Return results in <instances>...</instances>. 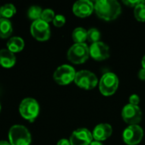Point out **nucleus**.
I'll list each match as a JSON object with an SVG mask.
<instances>
[{"instance_id": "nucleus-1", "label": "nucleus", "mask_w": 145, "mask_h": 145, "mask_svg": "<svg viewBox=\"0 0 145 145\" xmlns=\"http://www.w3.org/2000/svg\"><path fill=\"white\" fill-rule=\"evenodd\" d=\"M94 11L100 19L111 21L119 17L121 6L116 0H98L94 3Z\"/></svg>"}, {"instance_id": "nucleus-2", "label": "nucleus", "mask_w": 145, "mask_h": 145, "mask_svg": "<svg viewBox=\"0 0 145 145\" xmlns=\"http://www.w3.org/2000/svg\"><path fill=\"white\" fill-rule=\"evenodd\" d=\"M9 140L11 145H30L32 143V136L26 127L14 125L9 131Z\"/></svg>"}, {"instance_id": "nucleus-3", "label": "nucleus", "mask_w": 145, "mask_h": 145, "mask_svg": "<svg viewBox=\"0 0 145 145\" xmlns=\"http://www.w3.org/2000/svg\"><path fill=\"white\" fill-rule=\"evenodd\" d=\"M90 56V48L86 43H74L68 51V59L73 64L85 63Z\"/></svg>"}, {"instance_id": "nucleus-4", "label": "nucleus", "mask_w": 145, "mask_h": 145, "mask_svg": "<svg viewBox=\"0 0 145 145\" xmlns=\"http://www.w3.org/2000/svg\"><path fill=\"white\" fill-rule=\"evenodd\" d=\"M19 111L25 120L32 122L39 114V105L36 99L32 98H26L21 102Z\"/></svg>"}, {"instance_id": "nucleus-5", "label": "nucleus", "mask_w": 145, "mask_h": 145, "mask_svg": "<svg viewBox=\"0 0 145 145\" xmlns=\"http://www.w3.org/2000/svg\"><path fill=\"white\" fill-rule=\"evenodd\" d=\"M119 78L113 72H107L103 75L99 81V90L104 96L113 95L118 89Z\"/></svg>"}, {"instance_id": "nucleus-6", "label": "nucleus", "mask_w": 145, "mask_h": 145, "mask_svg": "<svg viewBox=\"0 0 145 145\" xmlns=\"http://www.w3.org/2000/svg\"><path fill=\"white\" fill-rule=\"evenodd\" d=\"M74 82L80 88L85 90H91L95 88L96 86L97 85L98 79L93 72L90 71L83 70L76 73Z\"/></svg>"}, {"instance_id": "nucleus-7", "label": "nucleus", "mask_w": 145, "mask_h": 145, "mask_svg": "<svg viewBox=\"0 0 145 145\" xmlns=\"http://www.w3.org/2000/svg\"><path fill=\"white\" fill-rule=\"evenodd\" d=\"M74 68L69 65H60L54 72V81L59 85H68L72 82H74L76 76Z\"/></svg>"}, {"instance_id": "nucleus-8", "label": "nucleus", "mask_w": 145, "mask_h": 145, "mask_svg": "<svg viewBox=\"0 0 145 145\" xmlns=\"http://www.w3.org/2000/svg\"><path fill=\"white\" fill-rule=\"evenodd\" d=\"M30 31L32 36L39 42H45L50 37V28L49 23L42 20L41 19L32 23Z\"/></svg>"}, {"instance_id": "nucleus-9", "label": "nucleus", "mask_w": 145, "mask_h": 145, "mask_svg": "<svg viewBox=\"0 0 145 145\" xmlns=\"http://www.w3.org/2000/svg\"><path fill=\"white\" fill-rule=\"evenodd\" d=\"M121 116L126 123L129 125H138L142 120V111L138 105L128 104L123 107Z\"/></svg>"}, {"instance_id": "nucleus-10", "label": "nucleus", "mask_w": 145, "mask_h": 145, "mask_svg": "<svg viewBox=\"0 0 145 145\" xmlns=\"http://www.w3.org/2000/svg\"><path fill=\"white\" fill-rule=\"evenodd\" d=\"M122 137L127 145H137L144 138V130L138 125H130L123 132Z\"/></svg>"}, {"instance_id": "nucleus-11", "label": "nucleus", "mask_w": 145, "mask_h": 145, "mask_svg": "<svg viewBox=\"0 0 145 145\" xmlns=\"http://www.w3.org/2000/svg\"><path fill=\"white\" fill-rule=\"evenodd\" d=\"M69 141L71 145H90L93 141L92 133L87 128H79L73 132Z\"/></svg>"}, {"instance_id": "nucleus-12", "label": "nucleus", "mask_w": 145, "mask_h": 145, "mask_svg": "<svg viewBox=\"0 0 145 145\" xmlns=\"http://www.w3.org/2000/svg\"><path fill=\"white\" fill-rule=\"evenodd\" d=\"M94 11V3L90 0H79L73 6V14L80 18L90 16Z\"/></svg>"}, {"instance_id": "nucleus-13", "label": "nucleus", "mask_w": 145, "mask_h": 145, "mask_svg": "<svg viewBox=\"0 0 145 145\" xmlns=\"http://www.w3.org/2000/svg\"><path fill=\"white\" fill-rule=\"evenodd\" d=\"M90 55L97 61H102L109 57V48L103 42L91 43L90 47Z\"/></svg>"}, {"instance_id": "nucleus-14", "label": "nucleus", "mask_w": 145, "mask_h": 145, "mask_svg": "<svg viewBox=\"0 0 145 145\" xmlns=\"http://www.w3.org/2000/svg\"><path fill=\"white\" fill-rule=\"evenodd\" d=\"M113 133V129L111 125L108 123H101L98 124L92 132L93 139L96 141H104L108 139Z\"/></svg>"}, {"instance_id": "nucleus-15", "label": "nucleus", "mask_w": 145, "mask_h": 145, "mask_svg": "<svg viewBox=\"0 0 145 145\" xmlns=\"http://www.w3.org/2000/svg\"><path fill=\"white\" fill-rule=\"evenodd\" d=\"M16 62V58L14 53L8 48L0 50V65L3 68H12Z\"/></svg>"}, {"instance_id": "nucleus-16", "label": "nucleus", "mask_w": 145, "mask_h": 145, "mask_svg": "<svg viewBox=\"0 0 145 145\" xmlns=\"http://www.w3.org/2000/svg\"><path fill=\"white\" fill-rule=\"evenodd\" d=\"M24 40L19 37H13L9 38V41L7 42V48L14 54L21 52L24 48Z\"/></svg>"}, {"instance_id": "nucleus-17", "label": "nucleus", "mask_w": 145, "mask_h": 145, "mask_svg": "<svg viewBox=\"0 0 145 145\" xmlns=\"http://www.w3.org/2000/svg\"><path fill=\"white\" fill-rule=\"evenodd\" d=\"M13 32L12 23L9 19L0 18V37L8 38Z\"/></svg>"}, {"instance_id": "nucleus-18", "label": "nucleus", "mask_w": 145, "mask_h": 145, "mask_svg": "<svg viewBox=\"0 0 145 145\" xmlns=\"http://www.w3.org/2000/svg\"><path fill=\"white\" fill-rule=\"evenodd\" d=\"M72 37L75 43H85L87 40V31L83 27H77L73 31Z\"/></svg>"}, {"instance_id": "nucleus-19", "label": "nucleus", "mask_w": 145, "mask_h": 145, "mask_svg": "<svg viewBox=\"0 0 145 145\" xmlns=\"http://www.w3.org/2000/svg\"><path fill=\"white\" fill-rule=\"evenodd\" d=\"M16 13V8L12 3H6L1 7V18L9 19L13 17Z\"/></svg>"}, {"instance_id": "nucleus-20", "label": "nucleus", "mask_w": 145, "mask_h": 145, "mask_svg": "<svg viewBox=\"0 0 145 145\" xmlns=\"http://www.w3.org/2000/svg\"><path fill=\"white\" fill-rule=\"evenodd\" d=\"M42 12L43 10L39 6H31L27 11V16L30 20L35 21L41 18Z\"/></svg>"}, {"instance_id": "nucleus-21", "label": "nucleus", "mask_w": 145, "mask_h": 145, "mask_svg": "<svg viewBox=\"0 0 145 145\" xmlns=\"http://www.w3.org/2000/svg\"><path fill=\"white\" fill-rule=\"evenodd\" d=\"M134 16L137 20L145 22V2L134 8Z\"/></svg>"}, {"instance_id": "nucleus-22", "label": "nucleus", "mask_w": 145, "mask_h": 145, "mask_svg": "<svg viewBox=\"0 0 145 145\" xmlns=\"http://www.w3.org/2000/svg\"><path fill=\"white\" fill-rule=\"evenodd\" d=\"M101 33L97 28H91L87 31V40L91 43L100 42Z\"/></svg>"}, {"instance_id": "nucleus-23", "label": "nucleus", "mask_w": 145, "mask_h": 145, "mask_svg": "<svg viewBox=\"0 0 145 145\" xmlns=\"http://www.w3.org/2000/svg\"><path fill=\"white\" fill-rule=\"evenodd\" d=\"M56 17V14H55V12L50 9V8H45L43 10L42 12V14H41V20L47 22V23H50V22H53L54 19Z\"/></svg>"}, {"instance_id": "nucleus-24", "label": "nucleus", "mask_w": 145, "mask_h": 145, "mask_svg": "<svg viewBox=\"0 0 145 145\" xmlns=\"http://www.w3.org/2000/svg\"><path fill=\"white\" fill-rule=\"evenodd\" d=\"M65 23H66V18L62 14H56L53 20V24L56 27H62L65 25Z\"/></svg>"}, {"instance_id": "nucleus-25", "label": "nucleus", "mask_w": 145, "mask_h": 145, "mask_svg": "<svg viewBox=\"0 0 145 145\" xmlns=\"http://www.w3.org/2000/svg\"><path fill=\"white\" fill-rule=\"evenodd\" d=\"M144 0H126V1H123L124 4L127 5L128 7H136L140 3H144Z\"/></svg>"}, {"instance_id": "nucleus-26", "label": "nucleus", "mask_w": 145, "mask_h": 145, "mask_svg": "<svg viewBox=\"0 0 145 145\" xmlns=\"http://www.w3.org/2000/svg\"><path fill=\"white\" fill-rule=\"evenodd\" d=\"M140 102V98L138 95L137 94H132L131 95V97L129 98V104L133 105H138Z\"/></svg>"}, {"instance_id": "nucleus-27", "label": "nucleus", "mask_w": 145, "mask_h": 145, "mask_svg": "<svg viewBox=\"0 0 145 145\" xmlns=\"http://www.w3.org/2000/svg\"><path fill=\"white\" fill-rule=\"evenodd\" d=\"M138 77L140 80H143V81H145V69L142 68L139 72H138Z\"/></svg>"}, {"instance_id": "nucleus-28", "label": "nucleus", "mask_w": 145, "mask_h": 145, "mask_svg": "<svg viewBox=\"0 0 145 145\" xmlns=\"http://www.w3.org/2000/svg\"><path fill=\"white\" fill-rule=\"evenodd\" d=\"M56 145H71V144H70V141L69 140L65 139V138H62V139H61V140L58 141V143H57Z\"/></svg>"}, {"instance_id": "nucleus-29", "label": "nucleus", "mask_w": 145, "mask_h": 145, "mask_svg": "<svg viewBox=\"0 0 145 145\" xmlns=\"http://www.w3.org/2000/svg\"><path fill=\"white\" fill-rule=\"evenodd\" d=\"M90 145H103V143L102 142H100V141H96V140H94V141H92L91 142V144Z\"/></svg>"}, {"instance_id": "nucleus-30", "label": "nucleus", "mask_w": 145, "mask_h": 145, "mask_svg": "<svg viewBox=\"0 0 145 145\" xmlns=\"http://www.w3.org/2000/svg\"><path fill=\"white\" fill-rule=\"evenodd\" d=\"M0 145H11V144H9V142H7V141L1 140V141H0Z\"/></svg>"}, {"instance_id": "nucleus-31", "label": "nucleus", "mask_w": 145, "mask_h": 145, "mask_svg": "<svg viewBox=\"0 0 145 145\" xmlns=\"http://www.w3.org/2000/svg\"><path fill=\"white\" fill-rule=\"evenodd\" d=\"M142 67L145 69V55L143 57V59H142Z\"/></svg>"}, {"instance_id": "nucleus-32", "label": "nucleus", "mask_w": 145, "mask_h": 145, "mask_svg": "<svg viewBox=\"0 0 145 145\" xmlns=\"http://www.w3.org/2000/svg\"><path fill=\"white\" fill-rule=\"evenodd\" d=\"M0 18H1V7H0Z\"/></svg>"}, {"instance_id": "nucleus-33", "label": "nucleus", "mask_w": 145, "mask_h": 145, "mask_svg": "<svg viewBox=\"0 0 145 145\" xmlns=\"http://www.w3.org/2000/svg\"><path fill=\"white\" fill-rule=\"evenodd\" d=\"M0 111H1V104H0Z\"/></svg>"}]
</instances>
